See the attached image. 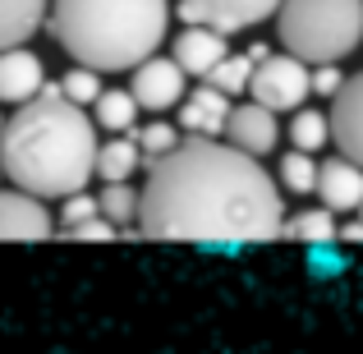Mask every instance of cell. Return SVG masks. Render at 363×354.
Returning <instances> with one entry per match:
<instances>
[{"label":"cell","instance_id":"obj_1","mask_svg":"<svg viewBox=\"0 0 363 354\" xmlns=\"http://www.w3.org/2000/svg\"><path fill=\"white\" fill-rule=\"evenodd\" d=\"M281 184L262 161L221 138H184L170 157L152 161L138 189V231L147 239H257L281 235Z\"/></svg>","mask_w":363,"mask_h":354},{"label":"cell","instance_id":"obj_2","mask_svg":"<svg viewBox=\"0 0 363 354\" xmlns=\"http://www.w3.org/2000/svg\"><path fill=\"white\" fill-rule=\"evenodd\" d=\"M97 124L69 106L55 83L28 106H18L0 133V170L28 198H74L97 175Z\"/></svg>","mask_w":363,"mask_h":354},{"label":"cell","instance_id":"obj_3","mask_svg":"<svg viewBox=\"0 0 363 354\" xmlns=\"http://www.w3.org/2000/svg\"><path fill=\"white\" fill-rule=\"evenodd\" d=\"M51 37L92 74L138 70L170 33V0H51Z\"/></svg>","mask_w":363,"mask_h":354},{"label":"cell","instance_id":"obj_4","mask_svg":"<svg viewBox=\"0 0 363 354\" xmlns=\"http://www.w3.org/2000/svg\"><path fill=\"white\" fill-rule=\"evenodd\" d=\"M276 37L308 70L340 65L363 42V0H281Z\"/></svg>","mask_w":363,"mask_h":354},{"label":"cell","instance_id":"obj_5","mask_svg":"<svg viewBox=\"0 0 363 354\" xmlns=\"http://www.w3.org/2000/svg\"><path fill=\"white\" fill-rule=\"evenodd\" d=\"M308 92H313V70H308V65L294 60V55L272 51V60H262L253 70V88H248V97H253L257 106H267L272 116H281V111H303Z\"/></svg>","mask_w":363,"mask_h":354},{"label":"cell","instance_id":"obj_6","mask_svg":"<svg viewBox=\"0 0 363 354\" xmlns=\"http://www.w3.org/2000/svg\"><path fill=\"white\" fill-rule=\"evenodd\" d=\"M276 9H281V0H179L175 14L184 18V28H212V33L230 37L267 23Z\"/></svg>","mask_w":363,"mask_h":354},{"label":"cell","instance_id":"obj_7","mask_svg":"<svg viewBox=\"0 0 363 354\" xmlns=\"http://www.w3.org/2000/svg\"><path fill=\"white\" fill-rule=\"evenodd\" d=\"M129 97L138 101V111H170L189 97V83H184V70H179L170 55H152L133 70L129 79Z\"/></svg>","mask_w":363,"mask_h":354},{"label":"cell","instance_id":"obj_8","mask_svg":"<svg viewBox=\"0 0 363 354\" xmlns=\"http://www.w3.org/2000/svg\"><path fill=\"white\" fill-rule=\"evenodd\" d=\"M327 120H331V143L340 148V157L363 170V70L354 79H345V88L336 92Z\"/></svg>","mask_w":363,"mask_h":354},{"label":"cell","instance_id":"obj_9","mask_svg":"<svg viewBox=\"0 0 363 354\" xmlns=\"http://www.w3.org/2000/svg\"><path fill=\"white\" fill-rule=\"evenodd\" d=\"M225 143H230L235 152H244V157H267V152H276V143H281V124L267 106H257V101H240V106L230 111V124H225Z\"/></svg>","mask_w":363,"mask_h":354},{"label":"cell","instance_id":"obj_10","mask_svg":"<svg viewBox=\"0 0 363 354\" xmlns=\"http://www.w3.org/2000/svg\"><path fill=\"white\" fill-rule=\"evenodd\" d=\"M230 111L235 101L221 97L216 88H189V97L179 101V129L189 133V138H221L225 124H230Z\"/></svg>","mask_w":363,"mask_h":354},{"label":"cell","instance_id":"obj_11","mask_svg":"<svg viewBox=\"0 0 363 354\" xmlns=\"http://www.w3.org/2000/svg\"><path fill=\"white\" fill-rule=\"evenodd\" d=\"M55 231V216L42 198H28L18 189H0V239H46Z\"/></svg>","mask_w":363,"mask_h":354},{"label":"cell","instance_id":"obj_12","mask_svg":"<svg viewBox=\"0 0 363 354\" xmlns=\"http://www.w3.org/2000/svg\"><path fill=\"white\" fill-rule=\"evenodd\" d=\"M318 198L331 216H345L363 207V170L345 157H331L318 166Z\"/></svg>","mask_w":363,"mask_h":354},{"label":"cell","instance_id":"obj_13","mask_svg":"<svg viewBox=\"0 0 363 354\" xmlns=\"http://www.w3.org/2000/svg\"><path fill=\"white\" fill-rule=\"evenodd\" d=\"M46 92V70L33 51H0V101L9 106H28Z\"/></svg>","mask_w":363,"mask_h":354},{"label":"cell","instance_id":"obj_14","mask_svg":"<svg viewBox=\"0 0 363 354\" xmlns=\"http://www.w3.org/2000/svg\"><path fill=\"white\" fill-rule=\"evenodd\" d=\"M170 51H175L170 60L184 70V79H189V74H194V79H207V74L230 55V46H225V37L212 33V28H184Z\"/></svg>","mask_w":363,"mask_h":354},{"label":"cell","instance_id":"obj_15","mask_svg":"<svg viewBox=\"0 0 363 354\" xmlns=\"http://www.w3.org/2000/svg\"><path fill=\"white\" fill-rule=\"evenodd\" d=\"M51 14V0H0V51H18Z\"/></svg>","mask_w":363,"mask_h":354},{"label":"cell","instance_id":"obj_16","mask_svg":"<svg viewBox=\"0 0 363 354\" xmlns=\"http://www.w3.org/2000/svg\"><path fill=\"white\" fill-rule=\"evenodd\" d=\"M92 124L106 133H116V138H129L133 129H138V101L129 97V88H106L97 97V106H92Z\"/></svg>","mask_w":363,"mask_h":354},{"label":"cell","instance_id":"obj_17","mask_svg":"<svg viewBox=\"0 0 363 354\" xmlns=\"http://www.w3.org/2000/svg\"><path fill=\"white\" fill-rule=\"evenodd\" d=\"M143 166V157H138V143L133 138H111V143H101L97 148V175H101V184H129V175Z\"/></svg>","mask_w":363,"mask_h":354},{"label":"cell","instance_id":"obj_18","mask_svg":"<svg viewBox=\"0 0 363 354\" xmlns=\"http://www.w3.org/2000/svg\"><path fill=\"white\" fill-rule=\"evenodd\" d=\"M290 239H303V244H336V235H340V226H336V216L327 212V207H308V212H299V216H290V221L281 226Z\"/></svg>","mask_w":363,"mask_h":354},{"label":"cell","instance_id":"obj_19","mask_svg":"<svg viewBox=\"0 0 363 354\" xmlns=\"http://www.w3.org/2000/svg\"><path fill=\"white\" fill-rule=\"evenodd\" d=\"M133 143H138V157H143V166H152V161H161V157H170V152L179 148V124H166V120H152V124H138V129L129 133Z\"/></svg>","mask_w":363,"mask_h":354},{"label":"cell","instance_id":"obj_20","mask_svg":"<svg viewBox=\"0 0 363 354\" xmlns=\"http://www.w3.org/2000/svg\"><path fill=\"white\" fill-rule=\"evenodd\" d=\"M253 70H257V65L253 60H248V55H225V60L221 65H216V70L212 74H207V88H216V92H221V97H244V92L248 88H253Z\"/></svg>","mask_w":363,"mask_h":354},{"label":"cell","instance_id":"obj_21","mask_svg":"<svg viewBox=\"0 0 363 354\" xmlns=\"http://www.w3.org/2000/svg\"><path fill=\"white\" fill-rule=\"evenodd\" d=\"M318 166L322 161H313L308 152H285L281 166H276V179H281L290 194H318Z\"/></svg>","mask_w":363,"mask_h":354},{"label":"cell","instance_id":"obj_22","mask_svg":"<svg viewBox=\"0 0 363 354\" xmlns=\"http://www.w3.org/2000/svg\"><path fill=\"white\" fill-rule=\"evenodd\" d=\"M97 207H101V216H106V221L124 235V226L138 221V189H129V184H106V189L97 194Z\"/></svg>","mask_w":363,"mask_h":354},{"label":"cell","instance_id":"obj_23","mask_svg":"<svg viewBox=\"0 0 363 354\" xmlns=\"http://www.w3.org/2000/svg\"><path fill=\"white\" fill-rule=\"evenodd\" d=\"M290 143H294V152H308V157H313L322 143H331V120L322 116V111H294Z\"/></svg>","mask_w":363,"mask_h":354},{"label":"cell","instance_id":"obj_24","mask_svg":"<svg viewBox=\"0 0 363 354\" xmlns=\"http://www.w3.org/2000/svg\"><path fill=\"white\" fill-rule=\"evenodd\" d=\"M55 88H60V97L69 101V106H97V97L106 88H101V74H92V70H83V65H74L69 74H65L60 83H55Z\"/></svg>","mask_w":363,"mask_h":354},{"label":"cell","instance_id":"obj_25","mask_svg":"<svg viewBox=\"0 0 363 354\" xmlns=\"http://www.w3.org/2000/svg\"><path fill=\"white\" fill-rule=\"evenodd\" d=\"M92 216H101L97 198L92 194H74V198H65V207H60V231H74V226L92 221Z\"/></svg>","mask_w":363,"mask_h":354},{"label":"cell","instance_id":"obj_26","mask_svg":"<svg viewBox=\"0 0 363 354\" xmlns=\"http://www.w3.org/2000/svg\"><path fill=\"white\" fill-rule=\"evenodd\" d=\"M308 267H313V276H340L345 272V253H340L336 244H313L308 248Z\"/></svg>","mask_w":363,"mask_h":354},{"label":"cell","instance_id":"obj_27","mask_svg":"<svg viewBox=\"0 0 363 354\" xmlns=\"http://www.w3.org/2000/svg\"><path fill=\"white\" fill-rule=\"evenodd\" d=\"M65 239H83V244H97V239H120V231L106 221V216H92V221L74 226V231H65Z\"/></svg>","mask_w":363,"mask_h":354},{"label":"cell","instance_id":"obj_28","mask_svg":"<svg viewBox=\"0 0 363 354\" xmlns=\"http://www.w3.org/2000/svg\"><path fill=\"white\" fill-rule=\"evenodd\" d=\"M340 88H345V74H340V65H322V70H313V92H318V97H331V101H336Z\"/></svg>","mask_w":363,"mask_h":354},{"label":"cell","instance_id":"obj_29","mask_svg":"<svg viewBox=\"0 0 363 354\" xmlns=\"http://www.w3.org/2000/svg\"><path fill=\"white\" fill-rule=\"evenodd\" d=\"M336 239H345V244H363V221H345Z\"/></svg>","mask_w":363,"mask_h":354},{"label":"cell","instance_id":"obj_30","mask_svg":"<svg viewBox=\"0 0 363 354\" xmlns=\"http://www.w3.org/2000/svg\"><path fill=\"white\" fill-rule=\"evenodd\" d=\"M0 133H5V116H0Z\"/></svg>","mask_w":363,"mask_h":354},{"label":"cell","instance_id":"obj_31","mask_svg":"<svg viewBox=\"0 0 363 354\" xmlns=\"http://www.w3.org/2000/svg\"><path fill=\"white\" fill-rule=\"evenodd\" d=\"M359 221H363V207H359Z\"/></svg>","mask_w":363,"mask_h":354},{"label":"cell","instance_id":"obj_32","mask_svg":"<svg viewBox=\"0 0 363 354\" xmlns=\"http://www.w3.org/2000/svg\"><path fill=\"white\" fill-rule=\"evenodd\" d=\"M0 175H5V170H0Z\"/></svg>","mask_w":363,"mask_h":354}]
</instances>
